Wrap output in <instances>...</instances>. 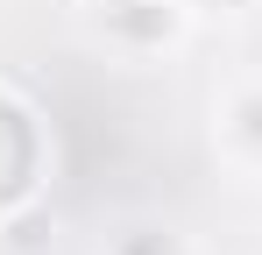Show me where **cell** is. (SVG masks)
Here are the masks:
<instances>
[{"instance_id": "cell-1", "label": "cell", "mask_w": 262, "mask_h": 255, "mask_svg": "<svg viewBox=\"0 0 262 255\" xmlns=\"http://www.w3.org/2000/svg\"><path fill=\"white\" fill-rule=\"evenodd\" d=\"M99 29L128 57H156L184 36V0H99Z\"/></svg>"}, {"instance_id": "cell-2", "label": "cell", "mask_w": 262, "mask_h": 255, "mask_svg": "<svg viewBox=\"0 0 262 255\" xmlns=\"http://www.w3.org/2000/svg\"><path fill=\"white\" fill-rule=\"evenodd\" d=\"M220 142H227L234 163L262 170V85H234L220 99Z\"/></svg>"}, {"instance_id": "cell-3", "label": "cell", "mask_w": 262, "mask_h": 255, "mask_svg": "<svg viewBox=\"0 0 262 255\" xmlns=\"http://www.w3.org/2000/svg\"><path fill=\"white\" fill-rule=\"evenodd\" d=\"M114 255H177V241H170V234H156V227H135V234L114 241Z\"/></svg>"}, {"instance_id": "cell-4", "label": "cell", "mask_w": 262, "mask_h": 255, "mask_svg": "<svg viewBox=\"0 0 262 255\" xmlns=\"http://www.w3.org/2000/svg\"><path fill=\"white\" fill-rule=\"evenodd\" d=\"M21 121H29V114H21L14 99H0V135H14V128H21ZM0 170H7V163H0Z\"/></svg>"}, {"instance_id": "cell-5", "label": "cell", "mask_w": 262, "mask_h": 255, "mask_svg": "<svg viewBox=\"0 0 262 255\" xmlns=\"http://www.w3.org/2000/svg\"><path fill=\"white\" fill-rule=\"evenodd\" d=\"M184 7H234V0H184Z\"/></svg>"}]
</instances>
